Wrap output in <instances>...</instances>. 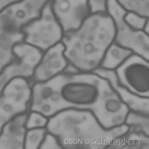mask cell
Wrapping results in <instances>:
<instances>
[{
  "label": "cell",
  "mask_w": 149,
  "mask_h": 149,
  "mask_svg": "<svg viewBox=\"0 0 149 149\" xmlns=\"http://www.w3.org/2000/svg\"><path fill=\"white\" fill-rule=\"evenodd\" d=\"M108 80L111 86L121 101L129 111L149 115V97L139 96L120 84L116 77L115 70L99 68L93 72Z\"/></svg>",
  "instance_id": "7c38bea8"
},
{
  "label": "cell",
  "mask_w": 149,
  "mask_h": 149,
  "mask_svg": "<svg viewBox=\"0 0 149 149\" xmlns=\"http://www.w3.org/2000/svg\"><path fill=\"white\" fill-rule=\"evenodd\" d=\"M48 119L49 118L40 112L30 111L26 122V127L27 129L46 127Z\"/></svg>",
  "instance_id": "ffe728a7"
},
{
  "label": "cell",
  "mask_w": 149,
  "mask_h": 149,
  "mask_svg": "<svg viewBox=\"0 0 149 149\" xmlns=\"http://www.w3.org/2000/svg\"><path fill=\"white\" fill-rule=\"evenodd\" d=\"M125 124L129 127L141 130L149 135V115L129 111L125 119Z\"/></svg>",
  "instance_id": "e0dca14e"
},
{
  "label": "cell",
  "mask_w": 149,
  "mask_h": 149,
  "mask_svg": "<svg viewBox=\"0 0 149 149\" xmlns=\"http://www.w3.org/2000/svg\"><path fill=\"white\" fill-rule=\"evenodd\" d=\"M115 72L119 83L133 93L149 97V61L136 54L130 55Z\"/></svg>",
  "instance_id": "52a82bcc"
},
{
  "label": "cell",
  "mask_w": 149,
  "mask_h": 149,
  "mask_svg": "<svg viewBox=\"0 0 149 149\" xmlns=\"http://www.w3.org/2000/svg\"><path fill=\"white\" fill-rule=\"evenodd\" d=\"M46 128L56 136L62 148L104 149L127 132L129 126L124 123L106 129L90 110L71 108L49 117Z\"/></svg>",
  "instance_id": "3957f363"
},
{
  "label": "cell",
  "mask_w": 149,
  "mask_h": 149,
  "mask_svg": "<svg viewBox=\"0 0 149 149\" xmlns=\"http://www.w3.org/2000/svg\"><path fill=\"white\" fill-rule=\"evenodd\" d=\"M50 0H20L0 11V30L20 33L22 28L38 18Z\"/></svg>",
  "instance_id": "9c48e42d"
},
{
  "label": "cell",
  "mask_w": 149,
  "mask_h": 149,
  "mask_svg": "<svg viewBox=\"0 0 149 149\" xmlns=\"http://www.w3.org/2000/svg\"><path fill=\"white\" fill-rule=\"evenodd\" d=\"M64 49L65 46L61 41L44 52L32 77L29 80L31 85L47 82L66 72L69 63L64 55Z\"/></svg>",
  "instance_id": "8fae6325"
},
{
  "label": "cell",
  "mask_w": 149,
  "mask_h": 149,
  "mask_svg": "<svg viewBox=\"0 0 149 149\" xmlns=\"http://www.w3.org/2000/svg\"><path fill=\"white\" fill-rule=\"evenodd\" d=\"M125 10L149 17V0H115Z\"/></svg>",
  "instance_id": "ac0fdd59"
},
{
  "label": "cell",
  "mask_w": 149,
  "mask_h": 149,
  "mask_svg": "<svg viewBox=\"0 0 149 149\" xmlns=\"http://www.w3.org/2000/svg\"><path fill=\"white\" fill-rule=\"evenodd\" d=\"M24 35L19 34H6L0 33V73L9 63L16 59L13 47L17 42L23 41Z\"/></svg>",
  "instance_id": "9a60e30c"
},
{
  "label": "cell",
  "mask_w": 149,
  "mask_h": 149,
  "mask_svg": "<svg viewBox=\"0 0 149 149\" xmlns=\"http://www.w3.org/2000/svg\"><path fill=\"white\" fill-rule=\"evenodd\" d=\"M50 5L64 33L78 29L90 14L87 0H51Z\"/></svg>",
  "instance_id": "30bf717a"
},
{
  "label": "cell",
  "mask_w": 149,
  "mask_h": 149,
  "mask_svg": "<svg viewBox=\"0 0 149 149\" xmlns=\"http://www.w3.org/2000/svg\"><path fill=\"white\" fill-rule=\"evenodd\" d=\"M29 112L15 116L2 126L0 132V149H24Z\"/></svg>",
  "instance_id": "4fadbf2b"
},
{
  "label": "cell",
  "mask_w": 149,
  "mask_h": 149,
  "mask_svg": "<svg viewBox=\"0 0 149 149\" xmlns=\"http://www.w3.org/2000/svg\"><path fill=\"white\" fill-rule=\"evenodd\" d=\"M29 111L49 118L66 108L90 110L102 126L124 124L129 109L105 78L94 73L63 72L45 83L31 84Z\"/></svg>",
  "instance_id": "6da1fadb"
},
{
  "label": "cell",
  "mask_w": 149,
  "mask_h": 149,
  "mask_svg": "<svg viewBox=\"0 0 149 149\" xmlns=\"http://www.w3.org/2000/svg\"><path fill=\"white\" fill-rule=\"evenodd\" d=\"M32 88L29 80L17 77L12 79L0 94V132L15 116L29 111Z\"/></svg>",
  "instance_id": "8992f818"
},
{
  "label": "cell",
  "mask_w": 149,
  "mask_h": 149,
  "mask_svg": "<svg viewBox=\"0 0 149 149\" xmlns=\"http://www.w3.org/2000/svg\"><path fill=\"white\" fill-rule=\"evenodd\" d=\"M109 149H149V135L130 127L115 139L107 147Z\"/></svg>",
  "instance_id": "5bb4252c"
},
{
  "label": "cell",
  "mask_w": 149,
  "mask_h": 149,
  "mask_svg": "<svg viewBox=\"0 0 149 149\" xmlns=\"http://www.w3.org/2000/svg\"><path fill=\"white\" fill-rule=\"evenodd\" d=\"M108 0H87L90 13H107Z\"/></svg>",
  "instance_id": "603a6c76"
},
{
  "label": "cell",
  "mask_w": 149,
  "mask_h": 149,
  "mask_svg": "<svg viewBox=\"0 0 149 149\" xmlns=\"http://www.w3.org/2000/svg\"><path fill=\"white\" fill-rule=\"evenodd\" d=\"M47 132L46 127L27 129L24 138V149H39Z\"/></svg>",
  "instance_id": "d6986e66"
},
{
  "label": "cell",
  "mask_w": 149,
  "mask_h": 149,
  "mask_svg": "<svg viewBox=\"0 0 149 149\" xmlns=\"http://www.w3.org/2000/svg\"><path fill=\"white\" fill-rule=\"evenodd\" d=\"M126 12L115 0H108L107 13L115 27L114 42L149 61V34L132 29L123 19Z\"/></svg>",
  "instance_id": "5b68a950"
},
{
  "label": "cell",
  "mask_w": 149,
  "mask_h": 149,
  "mask_svg": "<svg viewBox=\"0 0 149 149\" xmlns=\"http://www.w3.org/2000/svg\"><path fill=\"white\" fill-rule=\"evenodd\" d=\"M16 59L8 64L0 73V94L13 79L22 77L29 80L39 63L44 52L24 41L13 47Z\"/></svg>",
  "instance_id": "ba28073f"
},
{
  "label": "cell",
  "mask_w": 149,
  "mask_h": 149,
  "mask_svg": "<svg viewBox=\"0 0 149 149\" xmlns=\"http://www.w3.org/2000/svg\"><path fill=\"white\" fill-rule=\"evenodd\" d=\"M21 31L24 35V42L44 52L60 42L64 33L52 11L50 1L40 16L24 26Z\"/></svg>",
  "instance_id": "277c9868"
},
{
  "label": "cell",
  "mask_w": 149,
  "mask_h": 149,
  "mask_svg": "<svg viewBox=\"0 0 149 149\" xmlns=\"http://www.w3.org/2000/svg\"><path fill=\"white\" fill-rule=\"evenodd\" d=\"M133 52L114 41L107 49L101 63V68L115 70Z\"/></svg>",
  "instance_id": "2e32d148"
},
{
  "label": "cell",
  "mask_w": 149,
  "mask_h": 149,
  "mask_svg": "<svg viewBox=\"0 0 149 149\" xmlns=\"http://www.w3.org/2000/svg\"><path fill=\"white\" fill-rule=\"evenodd\" d=\"M19 1L20 0H0V11L9 5Z\"/></svg>",
  "instance_id": "cb8c5ba5"
},
{
  "label": "cell",
  "mask_w": 149,
  "mask_h": 149,
  "mask_svg": "<svg viewBox=\"0 0 149 149\" xmlns=\"http://www.w3.org/2000/svg\"><path fill=\"white\" fill-rule=\"evenodd\" d=\"M123 19L126 23L135 30H143L146 24L149 22V17H144L132 12H126Z\"/></svg>",
  "instance_id": "44dd1931"
},
{
  "label": "cell",
  "mask_w": 149,
  "mask_h": 149,
  "mask_svg": "<svg viewBox=\"0 0 149 149\" xmlns=\"http://www.w3.org/2000/svg\"><path fill=\"white\" fill-rule=\"evenodd\" d=\"M39 149H62L55 136L47 132Z\"/></svg>",
  "instance_id": "7402d4cb"
},
{
  "label": "cell",
  "mask_w": 149,
  "mask_h": 149,
  "mask_svg": "<svg viewBox=\"0 0 149 149\" xmlns=\"http://www.w3.org/2000/svg\"><path fill=\"white\" fill-rule=\"evenodd\" d=\"M115 37V24L107 12L90 13L78 29L63 33L64 55L78 72H93Z\"/></svg>",
  "instance_id": "7a4b0ae2"
}]
</instances>
